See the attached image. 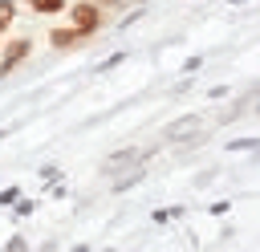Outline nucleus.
Masks as SVG:
<instances>
[{
	"label": "nucleus",
	"instance_id": "f257e3e1",
	"mask_svg": "<svg viewBox=\"0 0 260 252\" xmlns=\"http://www.w3.org/2000/svg\"><path fill=\"white\" fill-rule=\"evenodd\" d=\"M65 12H69V28H77L85 41L102 28V4H93V0H73Z\"/></svg>",
	"mask_w": 260,
	"mask_h": 252
},
{
	"label": "nucleus",
	"instance_id": "f03ea898",
	"mask_svg": "<svg viewBox=\"0 0 260 252\" xmlns=\"http://www.w3.org/2000/svg\"><path fill=\"white\" fill-rule=\"evenodd\" d=\"M28 53H32V41H28V37H16V41H8V45H4V53H0V77H4L8 69H16V65H20Z\"/></svg>",
	"mask_w": 260,
	"mask_h": 252
},
{
	"label": "nucleus",
	"instance_id": "7ed1b4c3",
	"mask_svg": "<svg viewBox=\"0 0 260 252\" xmlns=\"http://www.w3.org/2000/svg\"><path fill=\"white\" fill-rule=\"evenodd\" d=\"M199 130H203V114H187V118H179V122H171V126H167V138L183 142V138H195Z\"/></svg>",
	"mask_w": 260,
	"mask_h": 252
},
{
	"label": "nucleus",
	"instance_id": "20e7f679",
	"mask_svg": "<svg viewBox=\"0 0 260 252\" xmlns=\"http://www.w3.org/2000/svg\"><path fill=\"white\" fill-rule=\"evenodd\" d=\"M49 45L53 49H77V45H85V37L69 24H61V28H49Z\"/></svg>",
	"mask_w": 260,
	"mask_h": 252
},
{
	"label": "nucleus",
	"instance_id": "39448f33",
	"mask_svg": "<svg viewBox=\"0 0 260 252\" xmlns=\"http://www.w3.org/2000/svg\"><path fill=\"white\" fill-rule=\"evenodd\" d=\"M37 16H57V12H65L69 8V0H24Z\"/></svg>",
	"mask_w": 260,
	"mask_h": 252
},
{
	"label": "nucleus",
	"instance_id": "423d86ee",
	"mask_svg": "<svg viewBox=\"0 0 260 252\" xmlns=\"http://www.w3.org/2000/svg\"><path fill=\"white\" fill-rule=\"evenodd\" d=\"M16 20V0H0V33H8Z\"/></svg>",
	"mask_w": 260,
	"mask_h": 252
},
{
	"label": "nucleus",
	"instance_id": "0eeeda50",
	"mask_svg": "<svg viewBox=\"0 0 260 252\" xmlns=\"http://www.w3.org/2000/svg\"><path fill=\"white\" fill-rule=\"evenodd\" d=\"M93 4H102V0H93ZM106 4H110V8H114V4H122V0H106Z\"/></svg>",
	"mask_w": 260,
	"mask_h": 252
}]
</instances>
